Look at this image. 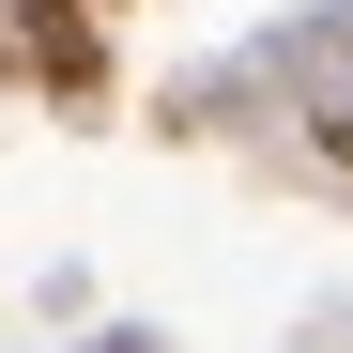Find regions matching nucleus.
Masks as SVG:
<instances>
[{"label": "nucleus", "instance_id": "nucleus-4", "mask_svg": "<svg viewBox=\"0 0 353 353\" xmlns=\"http://www.w3.org/2000/svg\"><path fill=\"white\" fill-rule=\"evenodd\" d=\"M77 353H169V338H139V323H108V338H77Z\"/></svg>", "mask_w": 353, "mask_h": 353}, {"label": "nucleus", "instance_id": "nucleus-3", "mask_svg": "<svg viewBox=\"0 0 353 353\" xmlns=\"http://www.w3.org/2000/svg\"><path fill=\"white\" fill-rule=\"evenodd\" d=\"M307 139H323V169H353V108H323V123H307Z\"/></svg>", "mask_w": 353, "mask_h": 353}, {"label": "nucleus", "instance_id": "nucleus-5", "mask_svg": "<svg viewBox=\"0 0 353 353\" xmlns=\"http://www.w3.org/2000/svg\"><path fill=\"white\" fill-rule=\"evenodd\" d=\"M0 62H16V16H0Z\"/></svg>", "mask_w": 353, "mask_h": 353}, {"label": "nucleus", "instance_id": "nucleus-1", "mask_svg": "<svg viewBox=\"0 0 353 353\" xmlns=\"http://www.w3.org/2000/svg\"><path fill=\"white\" fill-rule=\"evenodd\" d=\"M0 16H16V62L46 77V92H108V31H92V0H0Z\"/></svg>", "mask_w": 353, "mask_h": 353}, {"label": "nucleus", "instance_id": "nucleus-2", "mask_svg": "<svg viewBox=\"0 0 353 353\" xmlns=\"http://www.w3.org/2000/svg\"><path fill=\"white\" fill-rule=\"evenodd\" d=\"M261 62H276L292 92H307V123H323V108H353V0H323V16H292V31L261 46Z\"/></svg>", "mask_w": 353, "mask_h": 353}]
</instances>
